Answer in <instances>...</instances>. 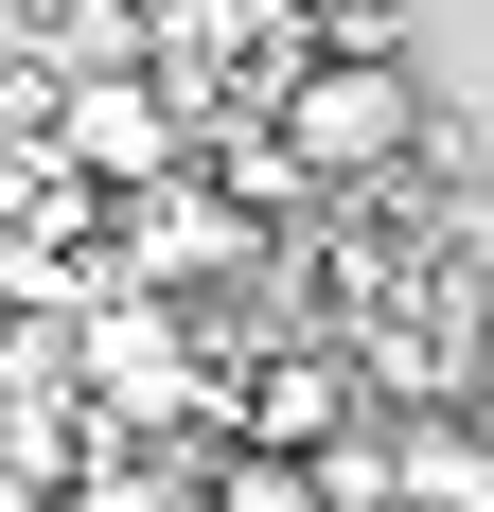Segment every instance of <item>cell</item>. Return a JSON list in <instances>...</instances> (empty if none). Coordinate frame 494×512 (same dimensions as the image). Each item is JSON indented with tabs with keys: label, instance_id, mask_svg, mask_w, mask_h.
Listing matches in <instances>:
<instances>
[{
	"label": "cell",
	"instance_id": "cell-7",
	"mask_svg": "<svg viewBox=\"0 0 494 512\" xmlns=\"http://www.w3.org/2000/svg\"><path fill=\"white\" fill-rule=\"evenodd\" d=\"M195 512H336V495H318V460H265V442H247V460L212 477Z\"/></svg>",
	"mask_w": 494,
	"mask_h": 512
},
{
	"label": "cell",
	"instance_id": "cell-6",
	"mask_svg": "<svg viewBox=\"0 0 494 512\" xmlns=\"http://www.w3.org/2000/svg\"><path fill=\"white\" fill-rule=\"evenodd\" d=\"M389 460H406V512H494V442L477 424H406Z\"/></svg>",
	"mask_w": 494,
	"mask_h": 512
},
{
	"label": "cell",
	"instance_id": "cell-8",
	"mask_svg": "<svg viewBox=\"0 0 494 512\" xmlns=\"http://www.w3.org/2000/svg\"><path fill=\"white\" fill-rule=\"evenodd\" d=\"M89 512H159V495H142V477H106V495H89Z\"/></svg>",
	"mask_w": 494,
	"mask_h": 512
},
{
	"label": "cell",
	"instance_id": "cell-4",
	"mask_svg": "<svg viewBox=\"0 0 494 512\" xmlns=\"http://www.w3.org/2000/svg\"><path fill=\"white\" fill-rule=\"evenodd\" d=\"M89 407H106V424H177V407H195V354H177L159 301H106V318H89Z\"/></svg>",
	"mask_w": 494,
	"mask_h": 512
},
{
	"label": "cell",
	"instance_id": "cell-2",
	"mask_svg": "<svg viewBox=\"0 0 494 512\" xmlns=\"http://www.w3.org/2000/svg\"><path fill=\"white\" fill-rule=\"evenodd\" d=\"M230 265H247V212L212 177H142L124 195V283H230Z\"/></svg>",
	"mask_w": 494,
	"mask_h": 512
},
{
	"label": "cell",
	"instance_id": "cell-1",
	"mask_svg": "<svg viewBox=\"0 0 494 512\" xmlns=\"http://www.w3.org/2000/svg\"><path fill=\"white\" fill-rule=\"evenodd\" d=\"M424 142V89H406V53H300L283 71V159L300 177H389V159Z\"/></svg>",
	"mask_w": 494,
	"mask_h": 512
},
{
	"label": "cell",
	"instance_id": "cell-5",
	"mask_svg": "<svg viewBox=\"0 0 494 512\" xmlns=\"http://www.w3.org/2000/svg\"><path fill=\"white\" fill-rule=\"evenodd\" d=\"M230 407H247V442H265V460H318V442L353 424V354H265Z\"/></svg>",
	"mask_w": 494,
	"mask_h": 512
},
{
	"label": "cell",
	"instance_id": "cell-3",
	"mask_svg": "<svg viewBox=\"0 0 494 512\" xmlns=\"http://www.w3.org/2000/svg\"><path fill=\"white\" fill-rule=\"evenodd\" d=\"M53 142L89 159V177L142 195V177H177V89H159V71H89V89L53 106Z\"/></svg>",
	"mask_w": 494,
	"mask_h": 512
}]
</instances>
